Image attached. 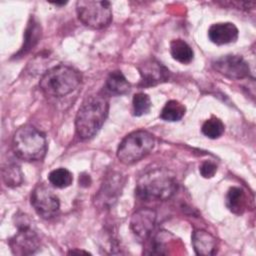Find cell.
I'll list each match as a JSON object with an SVG mask.
<instances>
[{"instance_id":"cell-1","label":"cell","mask_w":256,"mask_h":256,"mask_svg":"<svg viewBox=\"0 0 256 256\" xmlns=\"http://www.w3.org/2000/svg\"><path fill=\"white\" fill-rule=\"evenodd\" d=\"M109 111V102L103 94L88 96L79 107L75 118L76 133L82 140L94 137L104 124Z\"/></svg>"},{"instance_id":"cell-2","label":"cell","mask_w":256,"mask_h":256,"mask_svg":"<svg viewBox=\"0 0 256 256\" xmlns=\"http://www.w3.org/2000/svg\"><path fill=\"white\" fill-rule=\"evenodd\" d=\"M176 190L175 175L168 169L159 167L153 168L139 177L135 193L141 200L164 201L172 197Z\"/></svg>"},{"instance_id":"cell-3","label":"cell","mask_w":256,"mask_h":256,"mask_svg":"<svg viewBox=\"0 0 256 256\" xmlns=\"http://www.w3.org/2000/svg\"><path fill=\"white\" fill-rule=\"evenodd\" d=\"M80 72L67 65H57L41 77V91L49 97H63L73 92L81 83Z\"/></svg>"},{"instance_id":"cell-4","label":"cell","mask_w":256,"mask_h":256,"mask_svg":"<svg viewBox=\"0 0 256 256\" xmlns=\"http://www.w3.org/2000/svg\"><path fill=\"white\" fill-rule=\"evenodd\" d=\"M12 147L15 155L25 161L42 160L47 151L45 135L30 124L19 127L14 133Z\"/></svg>"},{"instance_id":"cell-5","label":"cell","mask_w":256,"mask_h":256,"mask_svg":"<svg viewBox=\"0 0 256 256\" xmlns=\"http://www.w3.org/2000/svg\"><path fill=\"white\" fill-rule=\"evenodd\" d=\"M154 136L146 130H136L126 135L117 148V158L126 165L146 157L154 148Z\"/></svg>"},{"instance_id":"cell-6","label":"cell","mask_w":256,"mask_h":256,"mask_svg":"<svg viewBox=\"0 0 256 256\" xmlns=\"http://www.w3.org/2000/svg\"><path fill=\"white\" fill-rule=\"evenodd\" d=\"M78 19L87 27L102 29L112 21V8L109 1L79 0L76 2Z\"/></svg>"},{"instance_id":"cell-7","label":"cell","mask_w":256,"mask_h":256,"mask_svg":"<svg viewBox=\"0 0 256 256\" xmlns=\"http://www.w3.org/2000/svg\"><path fill=\"white\" fill-rule=\"evenodd\" d=\"M31 224L26 215L17 216L16 226L18 227V232L9 241L13 254L30 255L39 249L40 239Z\"/></svg>"},{"instance_id":"cell-8","label":"cell","mask_w":256,"mask_h":256,"mask_svg":"<svg viewBox=\"0 0 256 256\" xmlns=\"http://www.w3.org/2000/svg\"><path fill=\"white\" fill-rule=\"evenodd\" d=\"M30 202L35 212L44 219H51L59 211V198L44 184H37L31 192Z\"/></svg>"},{"instance_id":"cell-9","label":"cell","mask_w":256,"mask_h":256,"mask_svg":"<svg viewBox=\"0 0 256 256\" xmlns=\"http://www.w3.org/2000/svg\"><path fill=\"white\" fill-rule=\"evenodd\" d=\"M213 68L226 78L240 80L249 77L250 67L245 59L239 55H225L212 63Z\"/></svg>"},{"instance_id":"cell-10","label":"cell","mask_w":256,"mask_h":256,"mask_svg":"<svg viewBox=\"0 0 256 256\" xmlns=\"http://www.w3.org/2000/svg\"><path fill=\"white\" fill-rule=\"evenodd\" d=\"M156 212L152 209H141L135 212L130 220V228L140 241L148 239L155 227Z\"/></svg>"},{"instance_id":"cell-11","label":"cell","mask_w":256,"mask_h":256,"mask_svg":"<svg viewBox=\"0 0 256 256\" xmlns=\"http://www.w3.org/2000/svg\"><path fill=\"white\" fill-rule=\"evenodd\" d=\"M143 86H154L169 79V70L155 59L145 60L138 66Z\"/></svg>"},{"instance_id":"cell-12","label":"cell","mask_w":256,"mask_h":256,"mask_svg":"<svg viewBox=\"0 0 256 256\" xmlns=\"http://www.w3.org/2000/svg\"><path fill=\"white\" fill-rule=\"evenodd\" d=\"M123 186L122 175L118 172L109 173L97 195V201L102 206H110L112 205L118 198L121 193V189Z\"/></svg>"},{"instance_id":"cell-13","label":"cell","mask_w":256,"mask_h":256,"mask_svg":"<svg viewBox=\"0 0 256 256\" xmlns=\"http://www.w3.org/2000/svg\"><path fill=\"white\" fill-rule=\"evenodd\" d=\"M238 28L231 22L212 24L208 29L209 40L216 45L234 43L238 38Z\"/></svg>"},{"instance_id":"cell-14","label":"cell","mask_w":256,"mask_h":256,"mask_svg":"<svg viewBox=\"0 0 256 256\" xmlns=\"http://www.w3.org/2000/svg\"><path fill=\"white\" fill-rule=\"evenodd\" d=\"M192 245L197 255L211 256L217 251L216 238L205 230H195L192 234Z\"/></svg>"},{"instance_id":"cell-15","label":"cell","mask_w":256,"mask_h":256,"mask_svg":"<svg viewBox=\"0 0 256 256\" xmlns=\"http://www.w3.org/2000/svg\"><path fill=\"white\" fill-rule=\"evenodd\" d=\"M105 86L107 91L113 95H124L130 91V83L119 70L112 71L108 75Z\"/></svg>"},{"instance_id":"cell-16","label":"cell","mask_w":256,"mask_h":256,"mask_svg":"<svg viewBox=\"0 0 256 256\" xmlns=\"http://www.w3.org/2000/svg\"><path fill=\"white\" fill-rule=\"evenodd\" d=\"M225 203L227 208L234 214H242L246 207V195L242 188L231 187L227 194Z\"/></svg>"},{"instance_id":"cell-17","label":"cell","mask_w":256,"mask_h":256,"mask_svg":"<svg viewBox=\"0 0 256 256\" xmlns=\"http://www.w3.org/2000/svg\"><path fill=\"white\" fill-rule=\"evenodd\" d=\"M170 54L172 58L182 64H189L194 58L191 46L182 39H174L170 43Z\"/></svg>"},{"instance_id":"cell-18","label":"cell","mask_w":256,"mask_h":256,"mask_svg":"<svg viewBox=\"0 0 256 256\" xmlns=\"http://www.w3.org/2000/svg\"><path fill=\"white\" fill-rule=\"evenodd\" d=\"M40 36H41V26L35 20L34 17H31L25 31L23 46L20 49L18 55H24L27 52H29L36 45Z\"/></svg>"},{"instance_id":"cell-19","label":"cell","mask_w":256,"mask_h":256,"mask_svg":"<svg viewBox=\"0 0 256 256\" xmlns=\"http://www.w3.org/2000/svg\"><path fill=\"white\" fill-rule=\"evenodd\" d=\"M186 108L185 106L177 100L168 101L161 110L160 118L164 121L175 122L182 119L185 115Z\"/></svg>"},{"instance_id":"cell-20","label":"cell","mask_w":256,"mask_h":256,"mask_svg":"<svg viewBox=\"0 0 256 256\" xmlns=\"http://www.w3.org/2000/svg\"><path fill=\"white\" fill-rule=\"evenodd\" d=\"M49 182L56 188H66L72 184V173L66 168H57L48 174Z\"/></svg>"},{"instance_id":"cell-21","label":"cell","mask_w":256,"mask_h":256,"mask_svg":"<svg viewBox=\"0 0 256 256\" xmlns=\"http://www.w3.org/2000/svg\"><path fill=\"white\" fill-rule=\"evenodd\" d=\"M2 178L8 187L19 186L23 181V174L20 167L15 163H10L2 169Z\"/></svg>"},{"instance_id":"cell-22","label":"cell","mask_w":256,"mask_h":256,"mask_svg":"<svg viewBox=\"0 0 256 256\" xmlns=\"http://www.w3.org/2000/svg\"><path fill=\"white\" fill-rule=\"evenodd\" d=\"M224 130H225V126L223 122L215 116H212L211 118L205 120V122L202 124V127H201L202 133L210 139L219 138L224 133Z\"/></svg>"},{"instance_id":"cell-23","label":"cell","mask_w":256,"mask_h":256,"mask_svg":"<svg viewBox=\"0 0 256 256\" xmlns=\"http://www.w3.org/2000/svg\"><path fill=\"white\" fill-rule=\"evenodd\" d=\"M133 114L135 116H142L147 114L151 108V100L145 93H137L133 96L132 100Z\"/></svg>"},{"instance_id":"cell-24","label":"cell","mask_w":256,"mask_h":256,"mask_svg":"<svg viewBox=\"0 0 256 256\" xmlns=\"http://www.w3.org/2000/svg\"><path fill=\"white\" fill-rule=\"evenodd\" d=\"M199 171H200V174L202 175V177L212 178L217 171V165L214 162L207 160V161H204L200 165Z\"/></svg>"},{"instance_id":"cell-25","label":"cell","mask_w":256,"mask_h":256,"mask_svg":"<svg viewBox=\"0 0 256 256\" xmlns=\"http://www.w3.org/2000/svg\"><path fill=\"white\" fill-rule=\"evenodd\" d=\"M74 253H85V254H89L87 251H79V250H71L70 252H68V254H74Z\"/></svg>"}]
</instances>
